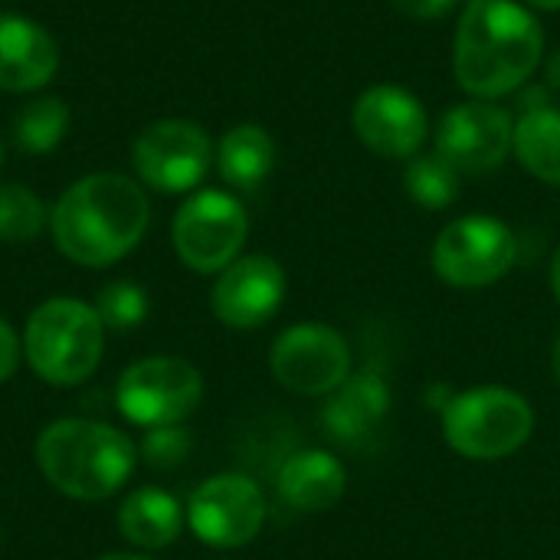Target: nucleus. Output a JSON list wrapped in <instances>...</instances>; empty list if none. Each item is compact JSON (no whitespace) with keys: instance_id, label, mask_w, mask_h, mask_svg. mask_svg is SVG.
I'll list each match as a JSON object with an SVG mask.
<instances>
[{"instance_id":"nucleus-1","label":"nucleus","mask_w":560,"mask_h":560,"mask_svg":"<svg viewBox=\"0 0 560 560\" xmlns=\"http://www.w3.org/2000/svg\"><path fill=\"white\" fill-rule=\"evenodd\" d=\"M545 30L518 0H466L453 39L456 82L472 98L515 95L541 66Z\"/></svg>"},{"instance_id":"nucleus-2","label":"nucleus","mask_w":560,"mask_h":560,"mask_svg":"<svg viewBox=\"0 0 560 560\" xmlns=\"http://www.w3.org/2000/svg\"><path fill=\"white\" fill-rule=\"evenodd\" d=\"M148 223V194L118 171H98L75 180L49 213L56 249L85 269H105L125 259L144 240Z\"/></svg>"},{"instance_id":"nucleus-3","label":"nucleus","mask_w":560,"mask_h":560,"mask_svg":"<svg viewBox=\"0 0 560 560\" xmlns=\"http://www.w3.org/2000/svg\"><path fill=\"white\" fill-rule=\"evenodd\" d=\"M36 466L66 499L102 502L131 479L138 446L112 423L62 417L36 436Z\"/></svg>"},{"instance_id":"nucleus-4","label":"nucleus","mask_w":560,"mask_h":560,"mask_svg":"<svg viewBox=\"0 0 560 560\" xmlns=\"http://www.w3.org/2000/svg\"><path fill=\"white\" fill-rule=\"evenodd\" d=\"M105 351V325L95 305L69 295L36 305L23 328V358L49 387H75L89 381Z\"/></svg>"},{"instance_id":"nucleus-5","label":"nucleus","mask_w":560,"mask_h":560,"mask_svg":"<svg viewBox=\"0 0 560 560\" xmlns=\"http://www.w3.org/2000/svg\"><path fill=\"white\" fill-rule=\"evenodd\" d=\"M535 433L532 404L509 387H472L446 400L443 436L472 463H495L518 453Z\"/></svg>"},{"instance_id":"nucleus-6","label":"nucleus","mask_w":560,"mask_h":560,"mask_svg":"<svg viewBox=\"0 0 560 560\" xmlns=\"http://www.w3.org/2000/svg\"><path fill=\"white\" fill-rule=\"evenodd\" d=\"M246 236L249 217L243 203L226 190H197L180 203L171 223L177 259L200 276H220L230 262H236Z\"/></svg>"},{"instance_id":"nucleus-7","label":"nucleus","mask_w":560,"mask_h":560,"mask_svg":"<svg viewBox=\"0 0 560 560\" xmlns=\"http://www.w3.org/2000/svg\"><path fill=\"white\" fill-rule=\"evenodd\" d=\"M203 400L200 371L174 354L141 358L128 364L115 384L118 413L135 427H171L184 423Z\"/></svg>"},{"instance_id":"nucleus-8","label":"nucleus","mask_w":560,"mask_h":560,"mask_svg":"<svg viewBox=\"0 0 560 560\" xmlns=\"http://www.w3.org/2000/svg\"><path fill=\"white\" fill-rule=\"evenodd\" d=\"M515 259V233L489 213H469L446 223L433 243V269L453 289H486L509 276Z\"/></svg>"},{"instance_id":"nucleus-9","label":"nucleus","mask_w":560,"mask_h":560,"mask_svg":"<svg viewBox=\"0 0 560 560\" xmlns=\"http://www.w3.org/2000/svg\"><path fill=\"white\" fill-rule=\"evenodd\" d=\"M184 512L197 541L217 551H233L259 538L269 505L259 482L243 472H220L194 489Z\"/></svg>"},{"instance_id":"nucleus-10","label":"nucleus","mask_w":560,"mask_h":560,"mask_svg":"<svg viewBox=\"0 0 560 560\" xmlns=\"http://www.w3.org/2000/svg\"><path fill=\"white\" fill-rule=\"evenodd\" d=\"M269 368L285 390L299 397H328L351 374V348L338 328L299 322L272 341Z\"/></svg>"},{"instance_id":"nucleus-11","label":"nucleus","mask_w":560,"mask_h":560,"mask_svg":"<svg viewBox=\"0 0 560 560\" xmlns=\"http://www.w3.org/2000/svg\"><path fill=\"white\" fill-rule=\"evenodd\" d=\"M210 135L190 118H161L148 125L135 148L131 164L135 174L158 194H187L194 190L213 161Z\"/></svg>"},{"instance_id":"nucleus-12","label":"nucleus","mask_w":560,"mask_h":560,"mask_svg":"<svg viewBox=\"0 0 560 560\" xmlns=\"http://www.w3.org/2000/svg\"><path fill=\"white\" fill-rule=\"evenodd\" d=\"M515 144V115L495 102L472 98L453 105L436 125V154L459 174H486L509 161Z\"/></svg>"},{"instance_id":"nucleus-13","label":"nucleus","mask_w":560,"mask_h":560,"mask_svg":"<svg viewBox=\"0 0 560 560\" xmlns=\"http://www.w3.org/2000/svg\"><path fill=\"white\" fill-rule=\"evenodd\" d=\"M351 128L364 148L387 161H410L430 138V115L423 102L404 85H371L351 108Z\"/></svg>"},{"instance_id":"nucleus-14","label":"nucleus","mask_w":560,"mask_h":560,"mask_svg":"<svg viewBox=\"0 0 560 560\" xmlns=\"http://www.w3.org/2000/svg\"><path fill=\"white\" fill-rule=\"evenodd\" d=\"M285 299V272L272 256L253 253L230 262L210 292V308L220 325L233 331H253L266 325Z\"/></svg>"},{"instance_id":"nucleus-15","label":"nucleus","mask_w":560,"mask_h":560,"mask_svg":"<svg viewBox=\"0 0 560 560\" xmlns=\"http://www.w3.org/2000/svg\"><path fill=\"white\" fill-rule=\"evenodd\" d=\"M387 413H390L387 381L377 371H361V374H348V381L328 394L322 423L338 443L361 446L377 436Z\"/></svg>"},{"instance_id":"nucleus-16","label":"nucleus","mask_w":560,"mask_h":560,"mask_svg":"<svg viewBox=\"0 0 560 560\" xmlns=\"http://www.w3.org/2000/svg\"><path fill=\"white\" fill-rule=\"evenodd\" d=\"M59 69L56 39L33 20L0 13V89L36 92Z\"/></svg>"},{"instance_id":"nucleus-17","label":"nucleus","mask_w":560,"mask_h":560,"mask_svg":"<svg viewBox=\"0 0 560 560\" xmlns=\"http://www.w3.org/2000/svg\"><path fill=\"white\" fill-rule=\"evenodd\" d=\"M279 499L305 515L335 509L348 492V469L325 450H302L289 456L276 476Z\"/></svg>"},{"instance_id":"nucleus-18","label":"nucleus","mask_w":560,"mask_h":560,"mask_svg":"<svg viewBox=\"0 0 560 560\" xmlns=\"http://www.w3.org/2000/svg\"><path fill=\"white\" fill-rule=\"evenodd\" d=\"M184 525H187L184 505L158 486H141L128 492L125 502L118 505V532L138 551L171 548L180 538Z\"/></svg>"},{"instance_id":"nucleus-19","label":"nucleus","mask_w":560,"mask_h":560,"mask_svg":"<svg viewBox=\"0 0 560 560\" xmlns=\"http://www.w3.org/2000/svg\"><path fill=\"white\" fill-rule=\"evenodd\" d=\"M217 171L233 190H259L276 164V141L266 128L246 121L233 125L217 144Z\"/></svg>"},{"instance_id":"nucleus-20","label":"nucleus","mask_w":560,"mask_h":560,"mask_svg":"<svg viewBox=\"0 0 560 560\" xmlns=\"http://www.w3.org/2000/svg\"><path fill=\"white\" fill-rule=\"evenodd\" d=\"M512 154L522 161L528 174L560 187V108L541 105L522 112L515 118V144Z\"/></svg>"},{"instance_id":"nucleus-21","label":"nucleus","mask_w":560,"mask_h":560,"mask_svg":"<svg viewBox=\"0 0 560 560\" xmlns=\"http://www.w3.org/2000/svg\"><path fill=\"white\" fill-rule=\"evenodd\" d=\"M69 131V105L56 95L26 102L13 118V138L30 154L52 151Z\"/></svg>"},{"instance_id":"nucleus-22","label":"nucleus","mask_w":560,"mask_h":560,"mask_svg":"<svg viewBox=\"0 0 560 560\" xmlns=\"http://www.w3.org/2000/svg\"><path fill=\"white\" fill-rule=\"evenodd\" d=\"M404 187L423 210H446L459 197V171L436 151L417 154L407 161Z\"/></svg>"},{"instance_id":"nucleus-23","label":"nucleus","mask_w":560,"mask_h":560,"mask_svg":"<svg viewBox=\"0 0 560 560\" xmlns=\"http://www.w3.org/2000/svg\"><path fill=\"white\" fill-rule=\"evenodd\" d=\"M46 226V203L20 184H0V243H30Z\"/></svg>"},{"instance_id":"nucleus-24","label":"nucleus","mask_w":560,"mask_h":560,"mask_svg":"<svg viewBox=\"0 0 560 560\" xmlns=\"http://www.w3.org/2000/svg\"><path fill=\"white\" fill-rule=\"evenodd\" d=\"M95 312L105 325V331H131L148 318V295L141 285L128 279H115L98 289L95 295Z\"/></svg>"},{"instance_id":"nucleus-25","label":"nucleus","mask_w":560,"mask_h":560,"mask_svg":"<svg viewBox=\"0 0 560 560\" xmlns=\"http://www.w3.org/2000/svg\"><path fill=\"white\" fill-rule=\"evenodd\" d=\"M190 453H194V436L184 423L151 427V430H144V436L138 443V459L158 472H171V469L184 466Z\"/></svg>"},{"instance_id":"nucleus-26","label":"nucleus","mask_w":560,"mask_h":560,"mask_svg":"<svg viewBox=\"0 0 560 560\" xmlns=\"http://www.w3.org/2000/svg\"><path fill=\"white\" fill-rule=\"evenodd\" d=\"M20 358H23V341L20 335L13 331V325L7 318H0V384H7L16 368H20Z\"/></svg>"},{"instance_id":"nucleus-27","label":"nucleus","mask_w":560,"mask_h":560,"mask_svg":"<svg viewBox=\"0 0 560 560\" xmlns=\"http://www.w3.org/2000/svg\"><path fill=\"white\" fill-rule=\"evenodd\" d=\"M390 3L413 20H443L456 10L459 0H390Z\"/></svg>"},{"instance_id":"nucleus-28","label":"nucleus","mask_w":560,"mask_h":560,"mask_svg":"<svg viewBox=\"0 0 560 560\" xmlns=\"http://www.w3.org/2000/svg\"><path fill=\"white\" fill-rule=\"evenodd\" d=\"M548 85L560 89V49H555V56L548 59Z\"/></svg>"},{"instance_id":"nucleus-29","label":"nucleus","mask_w":560,"mask_h":560,"mask_svg":"<svg viewBox=\"0 0 560 560\" xmlns=\"http://www.w3.org/2000/svg\"><path fill=\"white\" fill-rule=\"evenodd\" d=\"M551 289H555V299L560 302V246L558 253H555V259H551Z\"/></svg>"},{"instance_id":"nucleus-30","label":"nucleus","mask_w":560,"mask_h":560,"mask_svg":"<svg viewBox=\"0 0 560 560\" xmlns=\"http://www.w3.org/2000/svg\"><path fill=\"white\" fill-rule=\"evenodd\" d=\"M98 560H154L148 555H138V551H112V555H102Z\"/></svg>"},{"instance_id":"nucleus-31","label":"nucleus","mask_w":560,"mask_h":560,"mask_svg":"<svg viewBox=\"0 0 560 560\" xmlns=\"http://www.w3.org/2000/svg\"><path fill=\"white\" fill-rule=\"evenodd\" d=\"M525 7H532V10H560V0H525Z\"/></svg>"},{"instance_id":"nucleus-32","label":"nucleus","mask_w":560,"mask_h":560,"mask_svg":"<svg viewBox=\"0 0 560 560\" xmlns=\"http://www.w3.org/2000/svg\"><path fill=\"white\" fill-rule=\"evenodd\" d=\"M551 368H555V377L560 381V335L555 338V351H551Z\"/></svg>"},{"instance_id":"nucleus-33","label":"nucleus","mask_w":560,"mask_h":560,"mask_svg":"<svg viewBox=\"0 0 560 560\" xmlns=\"http://www.w3.org/2000/svg\"><path fill=\"white\" fill-rule=\"evenodd\" d=\"M0 164H3V144H0Z\"/></svg>"}]
</instances>
